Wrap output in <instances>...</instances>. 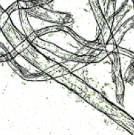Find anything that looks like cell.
Wrapping results in <instances>:
<instances>
[{"instance_id": "cell-2", "label": "cell", "mask_w": 134, "mask_h": 135, "mask_svg": "<svg viewBox=\"0 0 134 135\" xmlns=\"http://www.w3.org/2000/svg\"><path fill=\"white\" fill-rule=\"evenodd\" d=\"M21 19L22 21V27H23L26 35L27 36H29L31 34V27L29 22H28L27 12L24 9H22L21 10Z\"/></svg>"}, {"instance_id": "cell-5", "label": "cell", "mask_w": 134, "mask_h": 135, "mask_svg": "<svg viewBox=\"0 0 134 135\" xmlns=\"http://www.w3.org/2000/svg\"><path fill=\"white\" fill-rule=\"evenodd\" d=\"M91 50V48H89L88 46H84L82 48H81L78 52H77L75 54V55L79 56H85L87 55V53L89 52Z\"/></svg>"}, {"instance_id": "cell-4", "label": "cell", "mask_w": 134, "mask_h": 135, "mask_svg": "<svg viewBox=\"0 0 134 135\" xmlns=\"http://www.w3.org/2000/svg\"><path fill=\"white\" fill-rule=\"evenodd\" d=\"M29 44H30V41H29V40H24L22 42V44H21L19 45L17 48H16V50L18 52H22V50L26 49V48L29 46Z\"/></svg>"}, {"instance_id": "cell-3", "label": "cell", "mask_w": 134, "mask_h": 135, "mask_svg": "<svg viewBox=\"0 0 134 135\" xmlns=\"http://www.w3.org/2000/svg\"><path fill=\"white\" fill-rule=\"evenodd\" d=\"M108 52H107L105 50L101 51L100 54L95 56L93 62H100V61H101L102 60H103L104 58L106 57V56L108 55Z\"/></svg>"}, {"instance_id": "cell-1", "label": "cell", "mask_w": 134, "mask_h": 135, "mask_svg": "<svg viewBox=\"0 0 134 135\" xmlns=\"http://www.w3.org/2000/svg\"><path fill=\"white\" fill-rule=\"evenodd\" d=\"M131 0H127L126 2L124 3L121 8H119V10L115 13L113 15V26L118 24V22H120L121 20L125 16V13L127 12L128 10H130L131 8V3H130Z\"/></svg>"}]
</instances>
